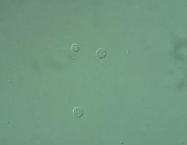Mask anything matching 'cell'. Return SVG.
Instances as JSON below:
<instances>
[{
  "label": "cell",
  "instance_id": "1",
  "mask_svg": "<svg viewBox=\"0 0 187 145\" xmlns=\"http://www.w3.org/2000/svg\"><path fill=\"white\" fill-rule=\"evenodd\" d=\"M97 56L100 59L104 58L106 55V52L104 49L102 48L98 49L96 52Z\"/></svg>",
  "mask_w": 187,
  "mask_h": 145
},
{
  "label": "cell",
  "instance_id": "2",
  "mask_svg": "<svg viewBox=\"0 0 187 145\" xmlns=\"http://www.w3.org/2000/svg\"><path fill=\"white\" fill-rule=\"evenodd\" d=\"M73 113L76 117H80L83 114V110L80 108H76L74 110Z\"/></svg>",
  "mask_w": 187,
  "mask_h": 145
},
{
  "label": "cell",
  "instance_id": "3",
  "mask_svg": "<svg viewBox=\"0 0 187 145\" xmlns=\"http://www.w3.org/2000/svg\"><path fill=\"white\" fill-rule=\"evenodd\" d=\"M71 49L74 52H77L79 50L80 48L78 45L77 44H74L72 46Z\"/></svg>",
  "mask_w": 187,
  "mask_h": 145
}]
</instances>
